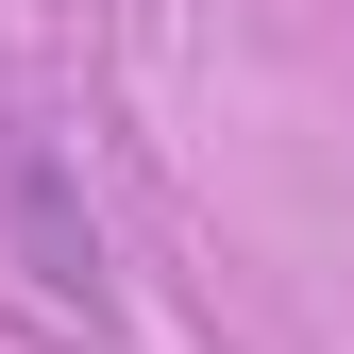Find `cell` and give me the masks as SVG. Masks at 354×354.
<instances>
[{"mask_svg": "<svg viewBox=\"0 0 354 354\" xmlns=\"http://www.w3.org/2000/svg\"><path fill=\"white\" fill-rule=\"evenodd\" d=\"M17 236H34V287H68V304L102 287V236H84V219H68V186H51V169H34V152H17Z\"/></svg>", "mask_w": 354, "mask_h": 354, "instance_id": "1", "label": "cell"}]
</instances>
